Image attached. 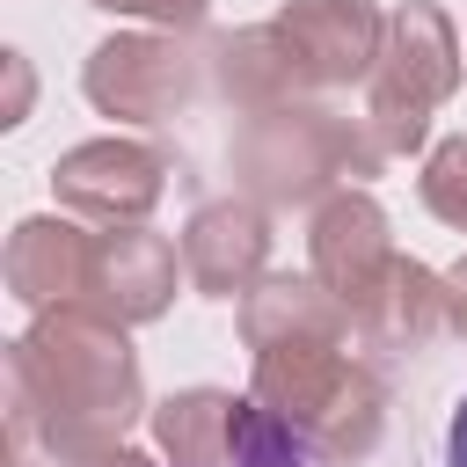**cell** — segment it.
I'll use <instances>...</instances> for the list:
<instances>
[{"instance_id": "obj_1", "label": "cell", "mask_w": 467, "mask_h": 467, "mask_svg": "<svg viewBox=\"0 0 467 467\" xmlns=\"http://www.w3.org/2000/svg\"><path fill=\"white\" fill-rule=\"evenodd\" d=\"M350 306L306 270V277H263L241 299V343L255 358L248 394L263 401V416L306 445L328 467H350L379 445L387 431V394L379 379L350 358Z\"/></svg>"}, {"instance_id": "obj_2", "label": "cell", "mask_w": 467, "mask_h": 467, "mask_svg": "<svg viewBox=\"0 0 467 467\" xmlns=\"http://www.w3.org/2000/svg\"><path fill=\"white\" fill-rule=\"evenodd\" d=\"M139 416H153V409H146V379L124 343V321H109L95 306H51L7 343L15 452H29V438H36L66 467V460L124 445V431Z\"/></svg>"}, {"instance_id": "obj_3", "label": "cell", "mask_w": 467, "mask_h": 467, "mask_svg": "<svg viewBox=\"0 0 467 467\" xmlns=\"http://www.w3.org/2000/svg\"><path fill=\"white\" fill-rule=\"evenodd\" d=\"M387 146L372 139L365 117H343L336 102L292 95L277 109H255L234 139V175L263 212H292V204H321L343 182L379 175Z\"/></svg>"}, {"instance_id": "obj_4", "label": "cell", "mask_w": 467, "mask_h": 467, "mask_svg": "<svg viewBox=\"0 0 467 467\" xmlns=\"http://www.w3.org/2000/svg\"><path fill=\"white\" fill-rule=\"evenodd\" d=\"M460 88V29L445 7L431 0H401L387 15V44H379V66L365 80V124L372 139L394 153H416L431 139V117L438 102Z\"/></svg>"}, {"instance_id": "obj_5", "label": "cell", "mask_w": 467, "mask_h": 467, "mask_svg": "<svg viewBox=\"0 0 467 467\" xmlns=\"http://www.w3.org/2000/svg\"><path fill=\"white\" fill-rule=\"evenodd\" d=\"M80 88L102 117L124 124H161L197 95V51L182 44V29H131V36H102L80 66Z\"/></svg>"}, {"instance_id": "obj_6", "label": "cell", "mask_w": 467, "mask_h": 467, "mask_svg": "<svg viewBox=\"0 0 467 467\" xmlns=\"http://www.w3.org/2000/svg\"><path fill=\"white\" fill-rule=\"evenodd\" d=\"M277 438L285 431L263 416V401L226 387H182L153 409V445L168 467H255Z\"/></svg>"}, {"instance_id": "obj_7", "label": "cell", "mask_w": 467, "mask_h": 467, "mask_svg": "<svg viewBox=\"0 0 467 467\" xmlns=\"http://www.w3.org/2000/svg\"><path fill=\"white\" fill-rule=\"evenodd\" d=\"M270 22L292 44V66H299V88L306 95L372 80L379 44H387V15L372 0H285Z\"/></svg>"}, {"instance_id": "obj_8", "label": "cell", "mask_w": 467, "mask_h": 467, "mask_svg": "<svg viewBox=\"0 0 467 467\" xmlns=\"http://www.w3.org/2000/svg\"><path fill=\"white\" fill-rule=\"evenodd\" d=\"M51 190H58V204L80 212V219L131 226V219H146V212L161 204L168 161H161L153 146H139V139H88V146L58 153Z\"/></svg>"}, {"instance_id": "obj_9", "label": "cell", "mask_w": 467, "mask_h": 467, "mask_svg": "<svg viewBox=\"0 0 467 467\" xmlns=\"http://www.w3.org/2000/svg\"><path fill=\"white\" fill-rule=\"evenodd\" d=\"M270 263V212L255 197H212L182 226V277L204 299H248Z\"/></svg>"}, {"instance_id": "obj_10", "label": "cell", "mask_w": 467, "mask_h": 467, "mask_svg": "<svg viewBox=\"0 0 467 467\" xmlns=\"http://www.w3.org/2000/svg\"><path fill=\"white\" fill-rule=\"evenodd\" d=\"M175 299V248L161 234H146L139 219L131 226H109L88 241V285H80V306L139 328V321H161Z\"/></svg>"}, {"instance_id": "obj_11", "label": "cell", "mask_w": 467, "mask_h": 467, "mask_svg": "<svg viewBox=\"0 0 467 467\" xmlns=\"http://www.w3.org/2000/svg\"><path fill=\"white\" fill-rule=\"evenodd\" d=\"M306 263H314V277H321L343 306H358V299L387 277V263H394V234H387L379 197H365V190L321 197V204H314V226H306Z\"/></svg>"}, {"instance_id": "obj_12", "label": "cell", "mask_w": 467, "mask_h": 467, "mask_svg": "<svg viewBox=\"0 0 467 467\" xmlns=\"http://www.w3.org/2000/svg\"><path fill=\"white\" fill-rule=\"evenodd\" d=\"M350 328L365 350H387V358H416L431 350L445 328H452V306H445V270L416 263V255H394L387 277L350 306Z\"/></svg>"}, {"instance_id": "obj_13", "label": "cell", "mask_w": 467, "mask_h": 467, "mask_svg": "<svg viewBox=\"0 0 467 467\" xmlns=\"http://www.w3.org/2000/svg\"><path fill=\"white\" fill-rule=\"evenodd\" d=\"M88 241L73 219H22L15 241H7V292L29 306V314H51V306H80V285H88Z\"/></svg>"}, {"instance_id": "obj_14", "label": "cell", "mask_w": 467, "mask_h": 467, "mask_svg": "<svg viewBox=\"0 0 467 467\" xmlns=\"http://www.w3.org/2000/svg\"><path fill=\"white\" fill-rule=\"evenodd\" d=\"M212 73H219V95H226L234 109H248V117L306 95V88H299V66H292V44L277 36V22H248V29L219 36Z\"/></svg>"}, {"instance_id": "obj_15", "label": "cell", "mask_w": 467, "mask_h": 467, "mask_svg": "<svg viewBox=\"0 0 467 467\" xmlns=\"http://www.w3.org/2000/svg\"><path fill=\"white\" fill-rule=\"evenodd\" d=\"M416 190H423L431 219H445V226H460V234H467V131L431 146V161H423Z\"/></svg>"}, {"instance_id": "obj_16", "label": "cell", "mask_w": 467, "mask_h": 467, "mask_svg": "<svg viewBox=\"0 0 467 467\" xmlns=\"http://www.w3.org/2000/svg\"><path fill=\"white\" fill-rule=\"evenodd\" d=\"M88 7H109V15H139V22H161V29H197L212 0H88Z\"/></svg>"}, {"instance_id": "obj_17", "label": "cell", "mask_w": 467, "mask_h": 467, "mask_svg": "<svg viewBox=\"0 0 467 467\" xmlns=\"http://www.w3.org/2000/svg\"><path fill=\"white\" fill-rule=\"evenodd\" d=\"M445 306H452V336H467V255L445 270Z\"/></svg>"}, {"instance_id": "obj_18", "label": "cell", "mask_w": 467, "mask_h": 467, "mask_svg": "<svg viewBox=\"0 0 467 467\" xmlns=\"http://www.w3.org/2000/svg\"><path fill=\"white\" fill-rule=\"evenodd\" d=\"M66 467H153V460L131 452V445H109V452H88V460H66Z\"/></svg>"}, {"instance_id": "obj_19", "label": "cell", "mask_w": 467, "mask_h": 467, "mask_svg": "<svg viewBox=\"0 0 467 467\" xmlns=\"http://www.w3.org/2000/svg\"><path fill=\"white\" fill-rule=\"evenodd\" d=\"M306 460H314L306 445H292V438H277V445H270V452H263L255 467H306Z\"/></svg>"}, {"instance_id": "obj_20", "label": "cell", "mask_w": 467, "mask_h": 467, "mask_svg": "<svg viewBox=\"0 0 467 467\" xmlns=\"http://www.w3.org/2000/svg\"><path fill=\"white\" fill-rule=\"evenodd\" d=\"M445 460H452V467H467V394H460V409H452V438H445Z\"/></svg>"}]
</instances>
